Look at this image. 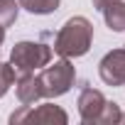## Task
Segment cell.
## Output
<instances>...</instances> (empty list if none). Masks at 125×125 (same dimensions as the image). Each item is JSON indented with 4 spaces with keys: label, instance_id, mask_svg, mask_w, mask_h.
<instances>
[{
    "label": "cell",
    "instance_id": "6da1fadb",
    "mask_svg": "<svg viewBox=\"0 0 125 125\" xmlns=\"http://www.w3.org/2000/svg\"><path fill=\"white\" fill-rule=\"evenodd\" d=\"M91 42H93V25L83 15H74L56 32L54 52L64 59H76L91 49Z\"/></svg>",
    "mask_w": 125,
    "mask_h": 125
},
{
    "label": "cell",
    "instance_id": "7a4b0ae2",
    "mask_svg": "<svg viewBox=\"0 0 125 125\" xmlns=\"http://www.w3.org/2000/svg\"><path fill=\"white\" fill-rule=\"evenodd\" d=\"M76 81V69L69 59L61 56L59 61H49L44 66V71L39 74V83H42V96L44 98H59L69 93V88Z\"/></svg>",
    "mask_w": 125,
    "mask_h": 125
},
{
    "label": "cell",
    "instance_id": "3957f363",
    "mask_svg": "<svg viewBox=\"0 0 125 125\" xmlns=\"http://www.w3.org/2000/svg\"><path fill=\"white\" fill-rule=\"evenodd\" d=\"M52 47L42 42H17L10 52V64L15 74H30L37 69H44L52 61Z\"/></svg>",
    "mask_w": 125,
    "mask_h": 125
},
{
    "label": "cell",
    "instance_id": "277c9868",
    "mask_svg": "<svg viewBox=\"0 0 125 125\" xmlns=\"http://www.w3.org/2000/svg\"><path fill=\"white\" fill-rule=\"evenodd\" d=\"M10 123L17 125V123H34V125H66L69 123V115L61 105H54V103H42L37 108L32 105H20V110H15L10 115Z\"/></svg>",
    "mask_w": 125,
    "mask_h": 125
},
{
    "label": "cell",
    "instance_id": "5b68a950",
    "mask_svg": "<svg viewBox=\"0 0 125 125\" xmlns=\"http://www.w3.org/2000/svg\"><path fill=\"white\" fill-rule=\"evenodd\" d=\"M98 74H101L103 83H108V86H123L125 83V49L108 52L101 59V64H98Z\"/></svg>",
    "mask_w": 125,
    "mask_h": 125
},
{
    "label": "cell",
    "instance_id": "8992f818",
    "mask_svg": "<svg viewBox=\"0 0 125 125\" xmlns=\"http://www.w3.org/2000/svg\"><path fill=\"white\" fill-rule=\"evenodd\" d=\"M76 105H79L81 120L86 125H96V120H98V115H101V110L105 105V96L101 91H96V88H83L79 93V103Z\"/></svg>",
    "mask_w": 125,
    "mask_h": 125
},
{
    "label": "cell",
    "instance_id": "52a82bcc",
    "mask_svg": "<svg viewBox=\"0 0 125 125\" xmlns=\"http://www.w3.org/2000/svg\"><path fill=\"white\" fill-rule=\"evenodd\" d=\"M15 93H17V101L22 105H34L42 96V83H39V76H34V71L30 74H20V79L15 81Z\"/></svg>",
    "mask_w": 125,
    "mask_h": 125
},
{
    "label": "cell",
    "instance_id": "ba28073f",
    "mask_svg": "<svg viewBox=\"0 0 125 125\" xmlns=\"http://www.w3.org/2000/svg\"><path fill=\"white\" fill-rule=\"evenodd\" d=\"M101 12L105 17V25L113 32H125V0H113Z\"/></svg>",
    "mask_w": 125,
    "mask_h": 125
},
{
    "label": "cell",
    "instance_id": "9c48e42d",
    "mask_svg": "<svg viewBox=\"0 0 125 125\" xmlns=\"http://www.w3.org/2000/svg\"><path fill=\"white\" fill-rule=\"evenodd\" d=\"M17 3H20V8H25L32 15H52V12H56L61 0H17Z\"/></svg>",
    "mask_w": 125,
    "mask_h": 125
},
{
    "label": "cell",
    "instance_id": "30bf717a",
    "mask_svg": "<svg viewBox=\"0 0 125 125\" xmlns=\"http://www.w3.org/2000/svg\"><path fill=\"white\" fill-rule=\"evenodd\" d=\"M120 120H123V113H120L118 103L105 101V105H103V110H101V115H98L96 125H118Z\"/></svg>",
    "mask_w": 125,
    "mask_h": 125
},
{
    "label": "cell",
    "instance_id": "8fae6325",
    "mask_svg": "<svg viewBox=\"0 0 125 125\" xmlns=\"http://www.w3.org/2000/svg\"><path fill=\"white\" fill-rule=\"evenodd\" d=\"M20 3L17 0H0V27H10L17 20Z\"/></svg>",
    "mask_w": 125,
    "mask_h": 125
},
{
    "label": "cell",
    "instance_id": "7c38bea8",
    "mask_svg": "<svg viewBox=\"0 0 125 125\" xmlns=\"http://www.w3.org/2000/svg\"><path fill=\"white\" fill-rule=\"evenodd\" d=\"M10 86H15V69L12 64H0V98H3Z\"/></svg>",
    "mask_w": 125,
    "mask_h": 125
},
{
    "label": "cell",
    "instance_id": "4fadbf2b",
    "mask_svg": "<svg viewBox=\"0 0 125 125\" xmlns=\"http://www.w3.org/2000/svg\"><path fill=\"white\" fill-rule=\"evenodd\" d=\"M91 3H93V8H96V10H103L108 3H113V0H91Z\"/></svg>",
    "mask_w": 125,
    "mask_h": 125
},
{
    "label": "cell",
    "instance_id": "5bb4252c",
    "mask_svg": "<svg viewBox=\"0 0 125 125\" xmlns=\"http://www.w3.org/2000/svg\"><path fill=\"white\" fill-rule=\"evenodd\" d=\"M3 42H5V27H0V47H3Z\"/></svg>",
    "mask_w": 125,
    "mask_h": 125
},
{
    "label": "cell",
    "instance_id": "9a60e30c",
    "mask_svg": "<svg viewBox=\"0 0 125 125\" xmlns=\"http://www.w3.org/2000/svg\"><path fill=\"white\" fill-rule=\"evenodd\" d=\"M123 120H125V113H123Z\"/></svg>",
    "mask_w": 125,
    "mask_h": 125
},
{
    "label": "cell",
    "instance_id": "2e32d148",
    "mask_svg": "<svg viewBox=\"0 0 125 125\" xmlns=\"http://www.w3.org/2000/svg\"><path fill=\"white\" fill-rule=\"evenodd\" d=\"M123 86H125V83H123Z\"/></svg>",
    "mask_w": 125,
    "mask_h": 125
}]
</instances>
